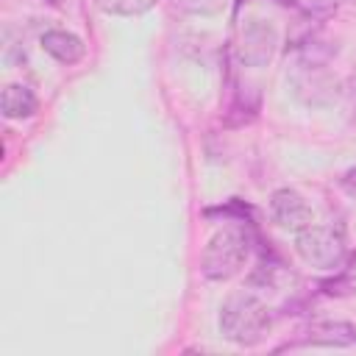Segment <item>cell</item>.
Wrapping results in <instances>:
<instances>
[{
  "instance_id": "obj_2",
  "label": "cell",
  "mask_w": 356,
  "mask_h": 356,
  "mask_svg": "<svg viewBox=\"0 0 356 356\" xmlns=\"http://www.w3.org/2000/svg\"><path fill=\"white\" fill-rule=\"evenodd\" d=\"M250 234L242 225H231L217 231L200 256V273L209 281H228L242 273L250 256Z\"/></svg>"
},
{
  "instance_id": "obj_12",
  "label": "cell",
  "mask_w": 356,
  "mask_h": 356,
  "mask_svg": "<svg viewBox=\"0 0 356 356\" xmlns=\"http://www.w3.org/2000/svg\"><path fill=\"white\" fill-rule=\"evenodd\" d=\"M353 106H356V89H353Z\"/></svg>"
},
{
  "instance_id": "obj_9",
  "label": "cell",
  "mask_w": 356,
  "mask_h": 356,
  "mask_svg": "<svg viewBox=\"0 0 356 356\" xmlns=\"http://www.w3.org/2000/svg\"><path fill=\"white\" fill-rule=\"evenodd\" d=\"M156 0H97V6L106 11V14H114V17H136V14H145Z\"/></svg>"
},
{
  "instance_id": "obj_8",
  "label": "cell",
  "mask_w": 356,
  "mask_h": 356,
  "mask_svg": "<svg viewBox=\"0 0 356 356\" xmlns=\"http://www.w3.org/2000/svg\"><path fill=\"white\" fill-rule=\"evenodd\" d=\"M39 100L33 95V89L28 83H8L0 92V111L8 120H28L31 114H36Z\"/></svg>"
},
{
  "instance_id": "obj_1",
  "label": "cell",
  "mask_w": 356,
  "mask_h": 356,
  "mask_svg": "<svg viewBox=\"0 0 356 356\" xmlns=\"http://www.w3.org/2000/svg\"><path fill=\"white\" fill-rule=\"evenodd\" d=\"M220 334L242 348H253L259 345L273 325V314L270 309L250 292H234L225 298L222 309H220Z\"/></svg>"
},
{
  "instance_id": "obj_4",
  "label": "cell",
  "mask_w": 356,
  "mask_h": 356,
  "mask_svg": "<svg viewBox=\"0 0 356 356\" xmlns=\"http://www.w3.org/2000/svg\"><path fill=\"white\" fill-rule=\"evenodd\" d=\"M275 47H278L275 25L264 19H248L236 39V58L245 67H267Z\"/></svg>"
},
{
  "instance_id": "obj_11",
  "label": "cell",
  "mask_w": 356,
  "mask_h": 356,
  "mask_svg": "<svg viewBox=\"0 0 356 356\" xmlns=\"http://www.w3.org/2000/svg\"><path fill=\"white\" fill-rule=\"evenodd\" d=\"M172 3H175L181 11H186V14H200V17H206V14L220 11L225 0H172Z\"/></svg>"
},
{
  "instance_id": "obj_5",
  "label": "cell",
  "mask_w": 356,
  "mask_h": 356,
  "mask_svg": "<svg viewBox=\"0 0 356 356\" xmlns=\"http://www.w3.org/2000/svg\"><path fill=\"white\" fill-rule=\"evenodd\" d=\"M270 211H273V220L281 225V228H289V231H303L306 225H312V206L303 200L300 192L284 186V189H275L273 197H270Z\"/></svg>"
},
{
  "instance_id": "obj_6",
  "label": "cell",
  "mask_w": 356,
  "mask_h": 356,
  "mask_svg": "<svg viewBox=\"0 0 356 356\" xmlns=\"http://www.w3.org/2000/svg\"><path fill=\"white\" fill-rule=\"evenodd\" d=\"M303 342L320 348H350L356 345V325L345 320H320L309 325Z\"/></svg>"
},
{
  "instance_id": "obj_10",
  "label": "cell",
  "mask_w": 356,
  "mask_h": 356,
  "mask_svg": "<svg viewBox=\"0 0 356 356\" xmlns=\"http://www.w3.org/2000/svg\"><path fill=\"white\" fill-rule=\"evenodd\" d=\"M209 217H214V214H222V217H228V220H234V222H250L248 217L253 214V209L250 206H245L242 200H228V206H217V209H209L206 211Z\"/></svg>"
},
{
  "instance_id": "obj_7",
  "label": "cell",
  "mask_w": 356,
  "mask_h": 356,
  "mask_svg": "<svg viewBox=\"0 0 356 356\" xmlns=\"http://www.w3.org/2000/svg\"><path fill=\"white\" fill-rule=\"evenodd\" d=\"M42 47H44L47 56H53L58 64H67V67L78 64L86 53V44H83L81 36H75L70 31H58V28L42 33Z\"/></svg>"
},
{
  "instance_id": "obj_3",
  "label": "cell",
  "mask_w": 356,
  "mask_h": 356,
  "mask_svg": "<svg viewBox=\"0 0 356 356\" xmlns=\"http://www.w3.org/2000/svg\"><path fill=\"white\" fill-rule=\"evenodd\" d=\"M295 250L306 264L317 270H339L348 256L342 228L314 225V222L295 234Z\"/></svg>"
}]
</instances>
